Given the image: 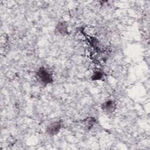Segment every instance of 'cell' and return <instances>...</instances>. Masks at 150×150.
Masks as SVG:
<instances>
[{"instance_id":"6da1fadb","label":"cell","mask_w":150,"mask_h":150,"mask_svg":"<svg viewBox=\"0 0 150 150\" xmlns=\"http://www.w3.org/2000/svg\"><path fill=\"white\" fill-rule=\"evenodd\" d=\"M38 80L42 83L48 84L52 82V75L43 67H41L37 72Z\"/></svg>"},{"instance_id":"7a4b0ae2","label":"cell","mask_w":150,"mask_h":150,"mask_svg":"<svg viewBox=\"0 0 150 150\" xmlns=\"http://www.w3.org/2000/svg\"><path fill=\"white\" fill-rule=\"evenodd\" d=\"M102 109L107 113L112 112L115 109V104L111 100L107 101L103 104Z\"/></svg>"},{"instance_id":"3957f363","label":"cell","mask_w":150,"mask_h":150,"mask_svg":"<svg viewBox=\"0 0 150 150\" xmlns=\"http://www.w3.org/2000/svg\"><path fill=\"white\" fill-rule=\"evenodd\" d=\"M61 128V124L60 122H54L52 124H51L49 127H47V131L50 134H55Z\"/></svg>"},{"instance_id":"277c9868","label":"cell","mask_w":150,"mask_h":150,"mask_svg":"<svg viewBox=\"0 0 150 150\" xmlns=\"http://www.w3.org/2000/svg\"><path fill=\"white\" fill-rule=\"evenodd\" d=\"M56 29L58 30V32L60 33H65L66 32V25L63 23H60L59 24L57 25V27H56Z\"/></svg>"},{"instance_id":"5b68a950","label":"cell","mask_w":150,"mask_h":150,"mask_svg":"<svg viewBox=\"0 0 150 150\" xmlns=\"http://www.w3.org/2000/svg\"><path fill=\"white\" fill-rule=\"evenodd\" d=\"M102 77V74L100 71H97L93 74V80H98L100 79Z\"/></svg>"}]
</instances>
